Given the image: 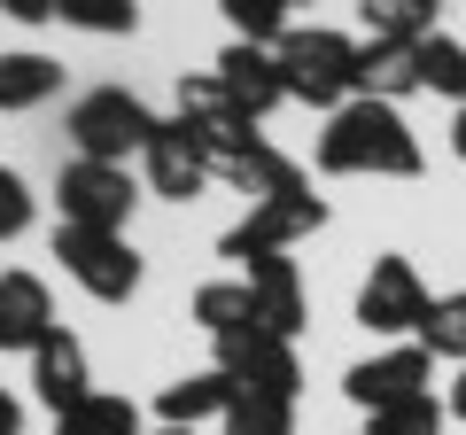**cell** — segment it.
I'll return each mask as SVG.
<instances>
[{
	"instance_id": "cell-1",
	"label": "cell",
	"mask_w": 466,
	"mask_h": 435,
	"mask_svg": "<svg viewBox=\"0 0 466 435\" xmlns=\"http://www.w3.org/2000/svg\"><path fill=\"white\" fill-rule=\"evenodd\" d=\"M420 140L412 125H404V109H389V101H350V109H334L327 133H319V171L327 179H420Z\"/></svg>"
},
{
	"instance_id": "cell-2",
	"label": "cell",
	"mask_w": 466,
	"mask_h": 435,
	"mask_svg": "<svg viewBox=\"0 0 466 435\" xmlns=\"http://www.w3.org/2000/svg\"><path fill=\"white\" fill-rule=\"evenodd\" d=\"M272 55H280L288 101H303V109H327V117L358 101V39L319 32V24H296V32H288Z\"/></svg>"
},
{
	"instance_id": "cell-3",
	"label": "cell",
	"mask_w": 466,
	"mask_h": 435,
	"mask_svg": "<svg viewBox=\"0 0 466 435\" xmlns=\"http://www.w3.org/2000/svg\"><path fill=\"white\" fill-rule=\"evenodd\" d=\"M156 109L140 94H125V86H94V94H78L70 101V148L86 156V164H125V156H148V140H156Z\"/></svg>"
},
{
	"instance_id": "cell-4",
	"label": "cell",
	"mask_w": 466,
	"mask_h": 435,
	"mask_svg": "<svg viewBox=\"0 0 466 435\" xmlns=\"http://www.w3.org/2000/svg\"><path fill=\"white\" fill-rule=\"evenodd\" d=\"M179 125H187V140H195L202 156H210V171L226 179L241 156H257L265 148V133H257L241 109H233L226 94H218V78H179Z\"/></svg>"
},
{
	"instance_id": "cell-5",
	"label": "cell",
	"mask_w": 466,
	"mask_h": 435,
	"mask_svg": "<svg viewBox=\"0 0 466 435\" xmlns=\"http://www.w3.org/2000/svg\"><path fill=\"white\" fill-rule=\"evenodd\" d=\"M55 202H63V226H86V234H125L140 187H133V171H125V164H86V156H70L63 179H55Z\"/></svg>"
},
{
	"instance_id": "cell-6",
	"label": "cell",
	"mask_w": 466,
	"mask_h": 435,
	"mask_svg": "<svg viewBox=\"0 0 466 435\" xmlns=\"http://www.w3.org/2000/svg\"><path fill=\"white\" fill-rule=\"evenodd\" d=\"M55 257L94 303H125L140 288V249L125 234H86V226H55Z\"/></svg>"
},
{
	"instance_id": "cell-7",
	"label": "cell",
	"mask_w": 466,
	"mask_h": 435,
	"mask_svg": "<svg viewBox=\"0 0 466 435\" xmlns=\"http://www.w3.org/2000/svg\"><path fill=\"white\" fill-rule=\"evenodd\" d=\"M435 358L420 350V342H397V350H381V358H358V366L342 373V397L358 404V412H397V404H420V397H435Z\"/></svg>"
},
{
	"instance_id": "cell-8",
	"label": "cell",
	"mask_w": 466,
	"mask_h": 435,
	"mask_svg": "<svg viewBox=\"0 0 466 435\" xmlns=\"http://www.w3.org/2000/svg\"><path fill=\"white\" fill-rule=\"evenodd\" d=\"M327 226V202L319 195H280V202H249V218L233 226L226 241H218V257H233V265H257V257H280L288 241L319 234Z\"/></svg>"
},
{
	"instance_id": "cell-9",
	"label": "cell",
	"mask_w": 466,
	"mask_h": 435,
	"mask_svg": "<svg viewBox=\"0 0 466 435\" xmlns=\"http://www.w3.org/2000/svg\"><path fill=\"white\" fill-rule=\"evenodd\" d=\"M428 280L412 272V257H373L366 288H358V327L366 335H420V319H428Z\"/></svg>"
},
{
	"instance_id": "cell-10",
	"label": "cell",
	"mask_w": 466,
	"mask_h": 435,
	"mask_svg": "<svg viewBox=\"0 0 466 435\" xmlns=\"http://www.w3.org/2000/svg\"><path fill=\"white\" fill-rule=\"evenodd\" d=\"M218 373H226L233 389H272V397H296V389H303L296 342L265 335V327H233V335H218Z\"/></svg>"
},
{
	"instance_id": "cell-11",
	"label": "cell",
	"mask_w": 466,
	"mask_h": 435,
	"mask_svg": "<svg viewBox=\"0 0 466 435\" xmlns=\"http://www.w3.org/2000/svg\"><path fill=\"white\" fill-rule=\"evenodd\" d=\"M210 78H218V94L241 109L249 125H265L272 109L288 101V78H280V55L272 47H249V39H226V55L210 63Z\"/></svg>"
},
{
	"instance_id": "cell-12",
	"label": "cell",
	"mask_w": 466,
	"mask_h": 435,
	"mask_svg": "<svg viewBox=\"0 0 466 435\" xmlns=\"http://www.w3.org/2000/svg\"><path fill=\"white\" fill-rule=\"evenodd\" d=\"M241 288H249L257 327H265V335H280V342L303 335L311 303H303V272H296V257H257V265H241Z\"/></svg>"
},
{
	"instance_id": "cell-13",
	"label": "cell",
	"mask_w": 466,
	"mask_h": 435,
	"mask_svg": "<svg viewBox=\"0 0 466 435\" xmlns=\"http://www.w3.org/2000/svg\"><path fill=\"white\" fill-rule=\"evenodd\" d=\"M140 164H148V195H164V202H195L202 187L218 179L210 156L187 140V125H179V117L156 125V140H148V156H140Z\"/></svg>"
},
{
	"instance_id": "cell-14",
	"label": "cell",
	"mask_w": 466,
	"mask_h": 435,
	"mask_svg": "<svg viewBox=\"0 0 466 435\" xmlns=\"http://www.w3.org/2000/svg\"><path fill=\"white\" fill-rule=\"evenodd\" d=\"M32 389H39V404H47L55 420H63L70 404L94 397V381H86V342L70 335V327H55V335L32 350Z\"/></svg>"
},
{
	"instance_id": "cell-15",
	"label": "cell",
	"mask_w": 466,
	"mask_h": 435,
	"mask_svg": "<svg viewBox=\"0 0 466 435\" xmlns=\"http://www.w3.org/2000/svg\"><path fill=\"white\" fill-rule=\"evenodd\" d=\"M55 335V303L39 272H0V350H39Z\"/></svg>"
},
{
	"instance_id": "cell-16",
	"label": "cell",
	"mask_w": 466,
	"mask_h": 435,
	"mask_svg": "<svg viewBox=\"0 0 466 435\" xmlns=\"http://www.w3.org/2000/svg\"><path fill=\"white\" fill-rule=\"evenodd\" d=\"M358 94L404 109L420 94V39H366L358 47Z\"/></svg>"
},
{
	"instance_id": "cell-17",
	"label": "cell",
	"mask_w": 466,
	"mask_h": 435,
	"mask_svg": "<svg viewBox=\"0 0 466 435\" xmlns=\"http://www.w3.org/2000/svg\"><path fill=\"white\" fill-rule=\"evenodd\" d=\"M226 404H233V381L210 366V373H187V381H164L156 420L164 428H195V420H226Z\"/></svg>"
},
{
	"instance_id": "cell-18",
	"label": "cell",
	"mask_w": 466,
	"mask_h": 435,
	"mask_svg": "<svg viewBox=\"0 0 466 435\" xmlns=\"http://www.w3.org/2000/svg\"><path fill=\"white\" fill-rule=\"evenodd\" d=\"M63 94V63L55 55H0V109H39V101Z\"/></svg>"
},
{
	"instance_id": "cell-19",
	"label": "cell",
	"mask_w": 466,
	"mask_h": 435,
	"mask_svg": "<svg viewBox=\"0 0 466 435\" xmlns=\"http://www.w3.org/2000/svg\"><path fill=\"white\" fill-rule=\"evenodd\" d=\"M226 179L241 187V195H249V202H280V195H311V179H303V164H288V156L272 148V140H265V148H257V156H241V164L226 171Z\"/></svg>"
},
{
	"instance_id": "cell-20",
	"label": "cell",
	"mask_w": 466,
	"mask_h": 435,
	"mask_svg": "<svg viewBox=\"0 0 466 435\" xmlns=\"http://www.w3.org/2000/svg\"><path fill=\"white\" fill-rule=\"evenodd\" d=\"M226 435H296V397H272V389H233L226 420H218Z\"/></svg>"
},
{
	"instance_id": "cell-21",
	"label": "cell",
	"mask_w": 466,
	"mask_h": 435,
	"mask_svg": "<svg viewBox=\"0 0 466 435\" xmlns=\"http://www.w3.org/2000/svg\"><path fill=\"white\" fill-rule=\"evenodd\" d=\"M218 8H226V24H233V39H249V47H280L288 32H296V8L303 0H218Z\"/></svg>"
},
{
	"instance_id": "cell-22",
	"label": "cell",
	"mask_w": 466,
	"mask_h": 435,
	"mask_svg": "<svg viewBox=\"0 0 466 435\" xmlns=\"http://www.w3.org/2000/svg\"><path fill=\"white\" fill-rule=\"evenodd\" d=\"M420 350L428 358H451V366H466V288H451V296L428 303V319H420Z\"/></svg>"
},
{
	"instance_id": "cell-23",
	"label": "cell",
	"mask_w": 466,
	"mask_h": 435,
	"mask_svg": "<svg viewBox=\"0 0 466 435\" xmlns=\"http://www.w3.org/2000/svg\"><path fill=\"white\" fill-rule=\"evenodd\" d=\"M420 94L466 101V39H451V32H428V39H420Z\"/></svg>"
},
{
	"instance_id": "cell-24",
	"label": "cell",
	"mask_w": 466,
	"mask_h": 435,
	"mask_svg": "<svg viewBox=\"0 0 466 435\" xmlns=\"http://www.w3.org/2000/svg\"><path fill=\"white\" fill-rule=\"evenodd\" d=\"M55 428H63V435H148V428H140V404H133V397H101V389H94L86 404H70Z\"/></svg>"
},
{
	"instance_id": "cell-25",
	"label": "cell",
	"mask_w": 466,
	"mask_h": 435,
	"mask_svg": "<svg viewBox=\"0 0 466 435\" xmlns=\"http://www.w3.org/2000/svg\"><path fill=\"white\" fill-rule=\"evenodd\" d=\"M195 319H202V335H233V327H257V303H249V288L241 280H202L195 288Z\"/></svg>"
},
{
	"instance_id": "cell-26",
	"label": "cell",
	"mask_w": 466,
	"mask_h": 435,
	"mask_svg": "<svg viewBox=\"0 0 466 435\" xmlns=\"http://www.w3.org/2000/svg\"><path fill=\"white\" fill-rule=\"evenodd\" d=\"M435 8H443V0H358V16H366L373 39H428Z\"/></svg>"
},
{
	"instance_id": "cell-27",
	"label": "cell",
	"mask_w": 466,
	"mask_h": 435,
	"mask_svg": "<svg viewBox=\"0 0 466 435\" xmlns=\"http://www.w3.org/2000/svg\"><path fill=\"white\" fill-rule=\"evenodd\" d=\"M63 24L94 32V39H125L140 24V0H63Z\"/></svg>"
},
{
	"instance_id": "cell-28",
	"label": "cell",
	"mask_w": 466,
	"mask_h": 435,
	"mask_svg": "<svg viewBox=\"0 0 466 435\" xmlns=\"http://www.w3.org/2000/svg\"><path fill=\"white\" fill-rule=\"evenodd\" d=\"M443 404L435 397H420V404H397V412H373V428L366 435H443Z\"/></svg>"
},
{
	"instance_id": "cell-29",
	"label": "cell",
	"mask_w": 466,
	"mask_h": 435,
	"mask_svg": "<svg viewBox=\"0 0 466 435\" xmlns=\"http://www.w3.org/2000/svg\"><path fill=\"white\" fill-rule=\"evenodd\" d=\"M16 234H32V187L0 164V241H16Z\"/></svg>"
},
{
	"instance_id": "cell-30",
	"label": "cell",
	"mask_w": 466,
	"mask_h": 435,
	"mask_svg": "<svg viewBox=\"0 0 466 435\" xmlns=\"http://www.w3.org/2000/svg\"><path fill=\"white\" fill-rule=\"evenodd\" d=\"M0 16H16V24H63V0H0Z\"/></svg>"
},
{
	"instance_id": "cell-31",
	"label": "cell",
	"mask_w": 466,
	"mask_h": 435,
	"mask_svg": "<svg viewBox=\"0 0 466 435\" xmlns=\"http://www.w3.org/2000/svg\"><path fill=\"white\" fill-rule=\"evenodd\" d=\"M451 156L466 164V101H459V117H451Z\"/></svg>"
},
{
	"instance_id": "cell-32",
	"label": "cell",
	"mask_w": 466,
	"mask_h": 435,
	"mask_svg": "<svg viewBox=\"0 0 466 435\" xmlns=\"http://www.w3.org/2000/svg\"><path fill=\"white\" fill-rule=\"evenodd\" d=\"M451 420H466V366H459V381H451V404H443Z\"/></svg>"
},
{
	"instance_id": "cell-33",
	"label": "cell",
	"mask_w": 466,
	"mask_h": 435,
	"mask_svg": "<svg viewBox=\"0 0 466 435\" xmlns=\"http://www.w3.org/2000/svg\"><path fill=\"white\" fill-rule=\"evenodd\" d=\"M0 435H24V428H16V397H8V389H0Z\"/></svg>"
},
{
	"instance_id": "cell-34",
	"label": "cell",
	"mask_w": 466,
	"mask_h": 435,
	"mask_svg": "<svg viewBox=\"0 0 466 435\" xmlns=\"http://www.w3.org/2000/svg\"><path fill=\"white\" fill-rule=\"evenodd\" d=\"M156 435H195V428H156Z\"/></svg>"
}]
</instances>
